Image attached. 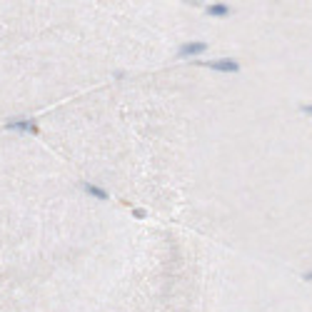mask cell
I'll use <instances>...</instances> for the list:
<instances>
[{"instance_id": "6da1fadb", "label": "cell", "mask_w": 312, "mask_h": 312, "mask_svg": "<svg viewBox=\"0 0 312 312\" xmlns=\"http://www.w3.org/2000/svg\"><path fill=\"white\" fill-rule=\"evenodd\" d=\"M200 65L210 68V70H220V73H240V63L230 58H220V60H202Z\"/></svg>"}, {"instance_id": "7a4b0ae2", "label": "cell", "mask_w": 312, "mask_h": 312, "mask_svg": "<svg viewBox=\"0 0 312 312\" xmlns=\"http://www.w3.org/2000/svg\"><path fill=\"white\" fill-rule=\"evenodd\" d=\"M205 50H207V43H202V40H192V43L180 45L177 58H195V55H202Z\"/></svg>"}, {"instance_id": "3957f363", "label": "cell", "mask_w": 312, "mask_h": 312, "mask_svg": "<svg viewBox=\"0 0 312 312\" xmlns=\"http://www.w3.org/2000/svg\"><path fill=\"white\" fill-rule=\"evenodd\" d=\"M8 128L10 130H23V133H30V135H38V123L35 120H8Z\"/></svg>"}, {"instance_id": "277c9868", "label": "cell", "mask_w": 312, "mask_h": 312, "mask_svg": "<svg viewBox=\"0 0 312 312\" xmlns=\"http://www.w3.org/2000/svg\"><path fill=\"white\" fill-rule=\"evenodd\" d=\"M82 190L90 195V197H97V200H108V192L97 185H90V182H82Z\"/></svg>"}, {"instance_id": "5b68a950", "label": "cell", "mask_w": 312, "mask_h": 312, "mask_svg": "<svg viewBox=\"0 0 312 312\" xmlns=\"http://www.w3.org/2000/svg\"><path fill=\"white\" fill-rule=\"evenodd\" d=\"M228 13H230V5H225V3H215L207 8V15H215V18H225Z\"/></svg>"}, {"instance_id": "8992f818", "label": "cell", "mask_w": 312, "mask_h": 312, "mask_svg": "<svg viewBox=\"0 0 312 312\" xmlns=\"http://www.w3.org/2000/svg\"><path fill=\"white\" fill-rule=\"evenodd\" d=\"M300 110H302V113H307V115H312V105H300Z\"/></svg>"}, {"instance_id": "52a82bcc", "label": "cell", "mask_w": 312, "mask_h": 312, "mask_svg": "<svg viewBox=\"0 0 312 312\" xmlns=\"http://www.w3.org/2000/svg\"><path fill=\"white\" fill-rule=\"evenodd\" d=\"M305 280H307V282H312V272H307V275H305Z\"/></svg>"}]
</instances>
